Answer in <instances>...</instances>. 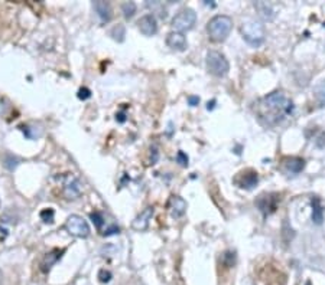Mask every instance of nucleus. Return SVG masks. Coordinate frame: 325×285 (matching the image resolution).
<instances>
[{"instance_id":"9d476101","label":"nucleus","mask_w":325,"mask_h":285,"mask_svg":"<svg viewBox=\"0 0 325 285\" xmlns=\"http://www.w3.org/2000/svg\"><path fill=\"white\" fill-rule=\"evenodd\" d=\"M166 45L171 48V49H175V51H185L186 48V38L184 36V33L181 32H169L168 36H166Z\"/></svg>"},{"instance_id":"39448f33","label":"nucleus","mask_w":325,"mask_h":285,"mask_svg":"<svg viewBox=\"0 0 325 285\" xmlns=\"http://www.w3.org/2000/svg\"><path fill=\"white\" fill-rule=\"evenodd\" d=\"M197 22V13L189 8L179 11L172 19V28L175 32H185L192 29Z\"/></svg>"},{"instance_id":"dca6fc26","label":"nucleus","mask_w":325,"mask_h":285,"mask_svg":"<svg viewBox=\"0 0 325 285\" xmlns=\"http://www.w3.org/2000/svg\"><path fill=\"white\" fill-rule=\"evenodd\" d=\"M256 6V9L259 11V15L263 18V19H268V21H271L275 18V12L272 9V6L269 3H265V2H259V3H256L254 5Z\"/></svg>"},{"instance_id":"ddd939ff","label":"nucleus","mask_w":325,"mask_h":285,"mask_svg":"<svg viewBox=\"0 0 325 285\" xmlns=\"http://www.w3.org/2000/svg\"><path fill=\"white\" fill-rule=\"evenodd\" d=\"M94 11L97 13V16L100 18L101 23H107V22L111 21V8L108 5L107 2H103V0H98V2H94L93 5Z\"/></svg>"},{"instance_id":"20e7f679","label":"nucleus","mask_w":325,"mask_h":285,"mask_svg":"<svg viewBox=\"0 0 325 285\" xmlns=\"http://www.w3.org/2000/svg\"><path fill=\"white\" fill-rule=\"evenodd\" d=\"M207 69L214 76H226L230 71V63L227 58L218 51H210L207 53Z\"/></svg>"},{"instance_id":"4be33fe9","label":"nucleus","mask_w":325,"mask_h":285,"mask_svg":"<svg viewBox=\"0 0 325 285\" xmlns=\"http://www.w3.org/2000/svg\"><path fill=\"white\" fill-rule=\"evenodd\" d=\"M111 278H113V275H111V272L107 271V269H100V271H98V281H100V282L107 284V282L111 281Z\"/></svg>"},{"instance_id":"1a4fd4ad","label":"nucleus","mask_w":325,"mask_h":285,"mask_svg":"<svg viewBox=\"0 0 325 285\" xmlns=\"http://www.w3.org/2000/svg\"><path fill=\"white\" fill-rule=\"evenodd\" d=\"M138 28H139L142 35H145V36H153V35L158 32V21H156L155 15L148 13V15L142 16L141 19L138 21Z\"/></svg>"},{"instance_id":"f3484780","label":"nucleus","mask_w":325,"mask_h":285,"mask_svg":"<svg viewBox=\"0 0 325 285\" xmlns=\"http://www.w3.org/2000/svg\"><path fill=\"white\" fill-rule=\"evenodd\" d=\"M271 201V196H260V199L257 201V206L260 208V211L265 212V213H271V212L275 211V208H276V201Z\"/></svg>"},{"instance_id":"412c9836","label":"nucleus","mask_w":325,"mask_h":285,"mask_svg":"<svg viewBox=\"0 0 325 285\" xmlns=\"http://www.w3.org/2000/svg\"><path fill=\"white\" fill-rule=\"evenodd\" d=\"M39 216H41V219H42L45 223H52L55 219V212H54V209L48 208V209H43V211H41Z\"/></svg>"},{"instance_id":"393cba45","label":"nucleus","mask_w":325,"mask_h":285,"mask_svg":"<svg viewBox=\"0 0 325 285\" xmlns=\"http://www.w3.org/2000/svg\"><path fill=\"white\" fill-rule=\"evenodd\" d=\"M176 160H178V163L181 164V166H188V157H186V154H185L184 151H178V154H176Z\"/></svg>"},{"instance_id":"bb28decb","label":"nucleus","mask_w":325,"mask_h":285,"mask_svg":"<svg viewBox=\"0 0 325 285\" xmlns=\"http://www.w3.org/2000/svg\"><path fill=\"white\" fill-rule=\"evenodd\" d=\"M188 103H189V106L195 107L200 103V98H198V97H189V98H188Z\"/></svg>"},{"instance_id":"a878e982","label":"nucleus","mask_w":325,"mask_h":285,"mask_svg":"<svg viewBox=\"0 0 325 285\" xmlns=\"http://www.w3.org/2000/svg\"><path fill=\"white\" fill-rule=\"evenodd\" d=\"M91 97V91L88 89V88H80V91H78V98L80 100H88Z\"/></svg>"},{"instance_id":"9b49d317","label":"nucleus","mask_w":325,"mask_h":285,"mask_svg":"<svg viewBox=\"0 0 325 285\" xmlns=\"http://www.w3.org/2000/svg\"><path fill=\"white\" fill-rule=\"evenodd\" d=\"M168 211L172 218H181L186 212V202L179 196H172L168 202Z\"/></svg>"},{"instance_id":"f8f14e48","label":"nucleus","mask_w":325,"mask_h":285,"mask_svg":"<svg viewBox=\"0 0 325 285\" xmlns=\"http://www.w3.org/2000/svg\"><path fill=\"white\" fill-rule=\"evenodd\" d=\"M64 252L65 249H58V248H55L51 252L46 253L45 258H43V261L41 262V269H42L43 272H48V271L52 268V265L56 264V262L61 259V256H62V253Z\"/></svg>"},{"instance_id":"2eb2a0df","label":"nucleus","mask_w":325,"mask_h":285,"mask_svg":"<svg viewBox=\"0 0 325 285\" xmlns=\"http://www.w3.org/2000/svg\"><path fill=\"white\" fill-rule=\"evenodd\" d=\"M312 221L316 225H321L324 221V208H322L321 201L318 198L312 199Z\"/></svg>"},{"instance_id":"f03ea898","label":"nucleus","mask_w":325,"mask_h":285,"mask_svg":"<svg viewBox=\"0 0 325 285\" xmlns=\"http://www.w3.org/2000/svg\"><path fill=\"white\" fill-rule=\"evenodd\" d=\"M231 29H233V21L226 15H217L207 25V32L210 39L217 43L224 42Z\"/></svg>"},{"instance_id":"b1692460","label":"nucleus","mask_w":325,"mask_h":285,"mask_svg":"<svg viewBox=\"0 0 325 285\" xmlns=\"http://www.w3.org/2000/svg\"><path fill=\"white\" fill-rule=\"evenodd\" d=\"M91 219L94 222V225L97 226V229H101V226L104 225V218H103V215H101L100 212H94V213H91Z\"/></svg>"},{"instance_id":"6ab92c4d","label":"nucleus","mask_w":325,"mask_h":285,"mask_svg":"<svg viewBox=\"0 0 325 285\" xmlns=\"http://www.w3.org/2000/svg\"><path fill=\"white\" fill-rule=\"evenodd\" d=\"M121 12H123V16L126 19H132L136 13V3L133 2H126L121 5Z\"/></svg>"},{"instance_id":"a211bd4d","label":"nucleus","mask_w":325,"mask_h":285,"mask_svg":"<svg viewBox=\"0 0 325 285\" xmlns=\"http://www.w3.org/2000/svg\"><path fill=\"white\" fill-rule=\"evenodd\" d=\"M65 192H67V196L70 199H74L80 195V184L76 179L71 177V181H67L65 183Z\"/></svg>"},{"instance_id":"4468645a","label":"nucleus","mask_w":325,"mask_h":285,"mask_svg":"<svg viewBox=\"0 0 325 285\" xmlns=\"http://www.w3.org/2000/svg\"><path fill=\"white\" fill-rule=\"evenodd\" d=\"M285 167L292 173H299L305 167V161L299 157H288L285 158Z\"/></svg>"},{"instance_id":"5701e85b","label":"nucleus","mask_w":325,"mask_h":285,"mask_svg":"<svg viewBox=\"0 0 325 285\" xmlns=\"http://www.w3.org/2000/svg\"><path fill=\"white\" fill-rule=\"evenodd\" d=\"M315 97H316L321 103H325V81H322L319 85H316V88H315Z\"/></svg>"},{"instance_id":"7c9ffc66","label":"nucleus","mask_w":325,"mask_h":285,"mask_svg":"<svg viewBox=\"0 0 325 285\" xmlns=\"http://www.w3.org/2000/svg\"><path fill=\"white\" fill-rule=\"evenodd\" d=\"M306 285H311V284H309V282H308V284H306Z\"/></svg>"},{"instance_id":"aec40b11","label":"nucleus","mask_w":325,"mask_h":285,"mask_svg":"<svg viewBox=\"0 0 325 285\" xmlns=\"http://www.w3.org/2000/svg\"><path fill=\"white\" fill-rule=\"evenodd\" d=\"M110 35L113 36V39H114V41H117V42H123V41H124V36H126V29H124V26H123V25H117V26H114V28L111 29Z\"/></svg>"},{"instance_id":"7ed1b4c3","label":"nucleus","mask_w":325,"mask_h":285,"mask_svg":"<svg viewBox=\"0 0 325 285\" xmlns=\"http://www.w3.org/2000/svg\"><path fill=\"white\" fill-rule=\"evenodd\" d=\"M240 33H241L243 39L251 46H260L265 42V38H266L265 25L262 22L251 21V19L243 22V25L240 28Z\"/></svg>"},{"instance_id":"423d86ee","label":"nucleus","mask_w":325,"mask_h":285,"mask_svg":"<svg viewBox=\"0 0 325 285\" xmlns=\"http://www.w3.org/2000/svg\"><path fill=\"white\" fill-rule=\"evenodd\" d=\"M65 228H67L68 232L71 233L73 236H76V238H87L91 232L88 222L80 215H71L67 219Z\"/></svg>"},{"instance_id":"c85d7f7f","label":"nucleus","mask_w":325,"mask_h":285,"mask_svg":"<svg viewBox=\"0 0 325 285\" xmlns=\"http://www.w3.org/2000/svg\"><path fill=\"white\" fill-rule=\"evenodd\" d=\"M119 121H121V123H123V121H124V116H123V114H119Z\"/></svg>"},{"instance_id":"cd10ccee","label":"nucleus","mask_w":325,"mask_h":285,"mask_svg":"<svg viewBox=\"0 0 325 285\" xmlns=\"http://www.w3.org/2000/svg\"><path fill=\"white\" fill-rule=\"evenodd\" d=\"M119 228L117 226H111L110 229H107V232L104 233V235H111V233H119Z\"/></svg>"},{"instance_id":"6e6552de","label":"nucleus","mask_w":325,"mask_h":285,"mask_svg":"<svg viewBox=\"0 0 325 285\" xmlns=\"http://www.w3.org/2000/svg\"><path fill=\"white\" fill-rule=\"evenodd\" d=\"M153 213H155V208L153 206H148L146 209H143L135 218V221L132 222V228L135 231H138V232H145L149 228V222L153 218Z\"/></svg>"},{"instance_id":"0eeeda50","label":"nucleus","mask_w":325,"mask_h":285,"mask_svg":"<svg viewBox=\"0 0 325 285\" xmlns=\"http://www.w3.org/2000/svg\"><path fill=\"white\" fill-rule=\"evenodd\" d=\"M257 181H259L257 171H254V170H251V169L240 171L237 176H236V179H234V183L237 184L238 187H241V189H246V190L253 189V187L257 184Z\"/></svg>"},{"instance_id":"c756f323","label":"nucleus","mask_w":325,"mask_h":285,"mask_svg":"<svg viewBox=\"0 0 325 285\" xmlns=\"http://www.w3.org/2000/svg\"><path fill=\"white\" fill-rule=\"evenodd\" d=\"M2 278H3V275H2V271H0V285H2Z\"/></svg>"},{"instance_id":"f257e3e1","label":"nucleus","mask_w":325,"mask_h":285,"mask_svg":"<svg viewBox=\"0 0 325 285\" xmlns=\"http://www.w3.org/2000/svg\"><path fill=\"white\" fill-rule=\"evenodd\" d=\"M293 110V103L286 97V94L283 91H275L260 101L257 113L260 118L266 121V124L275 126L291 116Z\"/></svg>"}]
</instances>
